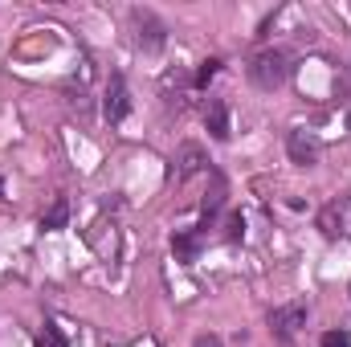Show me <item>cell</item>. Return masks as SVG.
Listing matches in <instances>:
<instances>
[{"label": "cell", "instance_id": "obj_1", "mask_svg": "<svg viewBox=\"0 0 351 347\" xmlns=\"http://www.w3.org/2000/svg\"><path fill=\"white\" fill-rule=\"evenodd\" d=\"M250 78L258 90H278L286 78H290V58L282 49H265L250 62Z\"/></svg>", "mask_w": 351, "mask_h": 347}, {"label": "cell", "instance_id": "obj_2", "mask_svg": "<svg viewBox=\"0 0 351 347\" xmlns=\"http://www.w3.org/2000/svg\"><path fill=\"white\" fill-rule=\"evenodd\" d=\"M319 229L323 237H351V196H335L323 213H319Z\"/></svg>", "mask_w": 351, "mask_h": 347}, {"label": "cell", "instance_id": "obj_3", "mask_svg": "<svg viewBox=\"0 0 351 347\" xmlns=\"http://www.w3.org/2000/svg\"><path fill=\"white\" fill-rule=\"evenodd\" d=\"M269 327H274V335H278V339H294V335H298V327H306V307H302V302L278 307V311L269 315Z\"/></svg>", "mask_w": 351, "mask_h": 347}, {"label": "cell", "instance_id": "obj_4", "mask_svg": "<svg viewBox=\"0 0 351 347\" xmlns=\"http://www.w3.org/2000/svg\"><path fill=\"white\" fill-rule=\"evenodd\" d=\"M286 152H290V160H294V164H302V168L319 164V156H323V147H319V139H315L311 131H290Z\"/></svg>", "mask_w": 351, "mask_h": 347}, {"label": "cell", "instance_id": "obj_5", "mask_svg": "<svg viewBox=\"0 0 351 347\" xmlns=\"http://www.w3.org/2000/svg\"><path fill=\"white\" fill-rule=\"evenodd\" d=\"M127 110H131V94H127V82L114 74V78H110V86H106V106H102V115H106V123L114 127V123H123V119H127Z\"/></svg>", "mask_w": 351, "mask_h": 347}, {"label": "cell", "instance_id": "obj_6", "mask_svg": "<svg viewBox=\"0 0 351 347\" xmlns=\"http://www.w3.org/2000/svg\"><path fill=\"white\" fill-rule=\"evenodd\" d=\"M204 164H208V160H204V147H200V143H184V147L176 152V180H192Z\"/></svg>", "mask_w": 351, "mask_h": 347}, {"label": "cell", "instance_id": "obj_7", "mask_svg": "<svg viewBox=\"0 0 351 347\" xmlns=\"http://www.w3.org/2000/svg\"><path fill=\"white\" fill-rule=\"evenodd\" d=\"M135 29H139V49L156 53L164 45V25L152 16V12H135Z\"/></svg>", "mask_w": 351, "mask_h": 347}, {"label": "cell", "instance_id": "obj_8", "mask_svg": "<svg viewBox=\"0 0 351 347\" xmlns=\"http://www.w3.org/2000/svg\"><path fill=\"white\" fill-rule=\"evenodd\" d=\"M204 127H208V135H213L217 143L229 139V110H225L221 98H208V106H204Z\"/></svg>", "mask_w": 351, "mask_h": 347}, {"label": "cell", "instance_id": "obj_9", "mask_svg": "<svg viewBox=\"0 0 351 347\" xmlns=\"http://www.w3.org/2000/svg\"><path fill=\"white\" fill-rule=\"evenodd\" d=\"M66 217H70V204H66V200H53V208L45 213L41 229H62V225H66Z\"/></svg>", "mask_w": 351, "mask_h": 347}, {"label": "cell", "instance_id": "obj_10", "mask_svg": "<svg viewBox=\"0 0 351 347\" xmlns=\"http://www.w3.org/2000/svg\"><path fill=\"white\" fill-rule=\"evenodd\" d=\"M37 347H70V344H66V335H62L53 323H45V327H41V335H37Z\"/></svg>", "mask_w": 351, "mask_h": 347}, {"label": "cell", "instance_id": "obj_11", "mask_svg": "<svg viewBox=\"0 0 351 347\" xmlns=\"http://www.w3.org/2000/svg\"><path fill=\"white\" fill-rule=\"evenodd\" d=\"M217 66H221L217 58H208V62H200V70H196V86H208V82H213V74H217Z\"/></svg>", "mask_w": 351, "mask_h": 347}, {"label": "cell", "instance_id": "obj_12", "mask_svg": "<svg viewBox=\"0 0 351 347\" xmlns=\"http://www.w3.org/2000/svg\"><path fill=\"white\" fill-rule=\"evenodd\" d=\"M319 347H351V339L343 335V331H327V335H323V344H319Z\"/></svg>", "mask_w": 351, "mask_h": 347}, {"label": "cell", "instance_id": "obj_13", "mask_svg": "<svg viewBox=\"0 0 351 347\" xmlns=\"http://www.w3.org/2000/svg\"><path fill=\"white\" fill-rule=\"evenodd\" d=\"M176 254H180V258H192V254H196V241H192V237H176Z\"/></svg>", "mask_w": 351, "mask_h": 347}, {"label": "cell", "instance_id": "obj_14", "mask_svg": "<svg viewBox=\"0 0 351 347\" xmlns=\"http://www.w3.org/2000/svg\"><path fill=\"white\" fill-rule=\"evenodd\" d=\"M192 347H221V339H217V335H200Z\"/></svg>", "mask_w": 351, "mask_h": 347}, {"label": "cell", "instance_id": "obj_15", "mask_svg": "<svg viewBox=\"0 0 351 347\" xmlns=\"http://www.w3.org/2000/svg\"><path fill=\"white\" fill-rule=\"evenodd\" d=\"M348 123H351V119H348Z\"/></svg>", "mask_w": 351, "mask_h": 347}]
</instances>
